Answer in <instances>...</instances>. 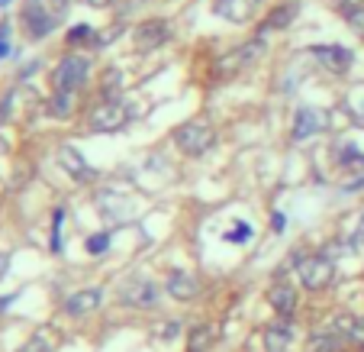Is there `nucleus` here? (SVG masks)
I'll return each instance as SVG.
<instances>
[{
    "instance_id": "nucleus-36",
    "label": "nucleus",
    "mask_w": 364,
    "mask_h": 352,
    "mask_svg": "<svg viewBox=\"0 0 364 352\" xmlns=\"http://www.w3.org/2000/svg\"><path fill=\"white\" fill-rule=\"evenodd\" d=\"M358 242H364V210H361V223H358Z\"/></svg>"
},
{
    "instance_id": "nucleus-8",
    "label": "nucleus",
    "mask_w": 364,
    "mask_h": 352,
    "mask_svg": "<svg viewBox=\"0 0 364 352\" xmlns=\"http://www.w3.org/2000/svg\"><path fill=\"white\" fill-rule=\"evenodd\" d=\"M329 126V113L319 110V107H296L294 113V126H290V136H294V143H306V139L319 136V133Z\"/></svg>"
},
{
    "instance_id": "nucleus-7",
    "label": "nucleus",
    "mask_w": 364,
    "mask_h": 352,
    "mask_svg": "<svg viewBox=\"0 0 364 352\" xmlns=\"http://www.w3.org/2000/svg\"><path fill=\"white\" fill-rule=\"evenodd\" d=\"M126 120H129V107L123 104V100H103V104H97L94 110H90V130L94 133H117L126 126Z\"/></svg>"
},
{
    "instance_id": "nucleus-5",
    "label": "nucleus",
    "mask_w": 364,
    "mask_h": 352,
    "mask_svg": "<svg viewBox=\"0 0 364 352\" xmlns=\"http://www.w3.org/2000/svg\"><path fill=\"white\" fill-rule=\"evenodd\" d=\"M87 71H90V62L81 56H68L58 62V68L52 71V88L62 90V94H75L77 88H84L87 81Z\"/></svg>"
},
{
    "instance_id": "nucleus-29",
    "label": "nucleus",
    "mask_w": 364,
    "mask_h": 352,
    "mask_svg": "<svg viewBox=\"0 0 364 352\" xmlns=\"http://www.w3.org/2000/svg\"><path fill=\"white\" fill-rule=\"evenodd\" d=\"M62 220H65V210H55V220H52V249H62Z\"/></svg>"
},
{
    "instance_id": "nucleus-16",
    "label": "nucleus",
    "mask_w": 364,
    "mask_h": 352,
    "mask_svg": "<svg viewBox=\"0 0 364 352\" xmlns=\"http://www.w3.org/2000/svg\"><path fill=\"white\" fill-rule=\"evenodd\" d=\"M58 162H62L65 172H68L71 178H77V181H87L90 175H94L87 162L81 159V152H77V149H71V145H62V149H58Z\"/></svg>"
},
{
    "instance_id": "nucleus-24",
    "label": "nucleus",
    "mask_w": 364,
    "mask_h": 352,
    "mask_svg": "<svg viewBox=\"0 0 364 352\" xmlns=\"http://www.w3.org/2000/svg\"><path fill=\"white\" fill-rule=\"evenodd\" d=\"M151 336L161 339V343H171V339L181 336V320H165V323H159L155 330H151Z\"/></svg>"
},
{
    "instance_id": "nucleus-31",
    "label": "nucleus",
    "mask_w": 364,
    "mask_h": 352,
    "mask_svg": "<svg viewBox=\"0 0 364 352\" xmlns=\"http://www.w3.org/2000/svg\"><path fill=\"white\" fill-rule=\"evenodd\" d=\"M342 191L345 194H355V191H364V175H355V178H348L342 185Z\"/></svg>"
},
{
    "instance_id": "nucleus-30",
    "label": "nucleus",
    "mask_w": 364,
    "mask_h": 352,
    "mask_svg": "<svg viewBox=\"0 0 364 352\" xmlns=\"http://www.w3.org/2000/svg\"><path fill=\"white\" fill-rule=\"evenodd\" d=\"M119 81H123V75H119L117 68L107 71V78H103V94H107V100H110V94L117 90V84H119Z\"/></svg>"
},
{
    "instance_id": "nucleus-10",
    "label": "nucleus",
    "mask_w": 364,
    "mask_h": 352,
    "mask_svg": "<svg viewBox=\"0 0 364 352\" xmlns=\"http://www.w3.org/2000/svg\"><path fill=\"white\" fill-rule=\"evenodd\" d=\"M258 7H262V0H216L213 14L223 16V20H229V23H235V26H242V23L255 20Z\"/></svg>"
},
{
    "instance_id": "nucleus-19",
    "label": "nucleus",
    "mask_w": 364,
    "mask_h": 352,
    "mask_svg": "<svg viewBox=\"0 0 364 352\" xmlns=\"http://www.w3.org/2000/svg\"><path fill=\"white\" fill-rule=\"evenodd\" d=\"M296 14H300V0H287V4H281V7L271 10V16L262 26V33H268V29H287L290 23L296 20Z\"/></svg>"
},
{
    "instance_id": "nucleus-32",
    "label": "nucleus",
    "mask_w": 364,
    "mask_h": 352,
    "mask_svg": "<svg viewBox=\"0 0 364 352\" xmlns=\"http://www.w3.org/2000/svg\"><path fill=\"white\" fill-rule=\"evenodd\" d=\"M271 227H274L277 233H281V229L287 227V217H284V214H274V217H271Z\"/></svg>"
},
{
    "instance_id": "nucleus-21",
    "label": "nucleus",
    "mask_w": 364,
    "mask_h": 352,
    "mask_svg": "<svg viewBox=\"0 0 364 352\" xmlns=\"http://www.w3.org/2000/svg\"><path fill=\"white\" fill-rule=\"evenodd\" d=\"M216 336H220V326H216V323H203V326H197V330L191 333L187 352H203V349H210V346L216 343Z\"/></svg>"
},
{
    "instance_id": "nucleus-18",
    "label": "nucleus",
    "mask_w": 364,
    "mask_h": 352,
    "mask_svg": "<svg viewBox=\"0 0 364 352\" xmlns=\"http://www.w3.org/2000/svg\"><path fill=\"white\" fill-rule=\"evenodd\" d=\"M294 346V330L287 323H271L264 330V349L268 352H290Z\"/></svg>"
},
{
    "instance_id": "nucleus-11",
    "label": "nucleus",
    "mask_w": 364,
    "mask_h": 352,
    "mask_svg": "<svg viewBox=\"0 0 364 352\" xmlns=\"http://www.w3.org/2000/svg\"><path fill=\"white\" fill-rule=\"evenodd\" d=\"M119 301L129 307H139V311H145V307H155L159 304V288L151 281H136V284H126L123 291H119Z\"/></svg>"
},
{
    "instance_id": "nucleus-33",
    "label": "nucleus",
    "mask_w": 364,
    "mask_h": 352,
    "mask_svg": "<svg viewBox=\"0 0 364 352\" xmlns=\"http://www.w3.org/2000/svg\"><path fill=\"white\" fill-rule=\"evenodd\" d=\"M84 4H87V7H97V10H107L113 0H84Z\"/></svg>"
},
{
    "instance_id": "nucleus-9",
    "label": "nucleus",
    "mask_w": 364,
    "mask_h": 352,
    "mask_svg": "<svg viewBox=\"0 0 364 352\" xmlns=\"http://www.w3.org/2000/svg\"><path fill=\"white\" fill-rule=\"evenodd\" d=\"M168 39H171V26H168L165 20H145L132 29V46H136V52H155V48H161Z\"/></svg>"
},
{
    "instance_id": "nucleus-1",
    "label": "nucleus",
    "mask_w": 364,
    "mask_h": 352,
    "mask_svg": "<svg viewBox=\"0 0 364 352\" xmlns=\"http://www.w3.org/2000/svg\"><path fill=\"white\" fill-rule=\"evenodd\" d=\"M174 143H178V149L184 155H203L213 149L216 143V130L206 120H191V123H181L178 130H174Z\"/></svg>"
},
{
    "instance_id": "nucleus-37",
    "label": "nucleus",
    "mask_w": 364,
    "mask_h": 352,
    "mask_svg": "<svg viewBox=\"0 0 364 352\" xmlns=\"http://www.w3.org/2000/svg\"><path fill=\"white\" fill-rule=\"evenodd\" d=\"M7 52H10V46H7V39H0V58L7 56Z\"/></svg>"
},
{
    "instance_id": "nucleus-4",
    "label": "nucleus",
    "mask_w": 364,
    "mask_h": 352,
    "mask_svg": "<svg viewBox=\"0 0 364 352\" xmlns=\"http://www.w3.org/2000/svg\"><path fill=\"white\" fill-rule=\"evenodd\" d=\"M296 275H300L303 288L323 291V288H329L332 278H336V262H332L329 256H306L296 262Z\"/></svg>"
},
{
    "instance_id": "nucleus-6",
    "label": "nucleus",
    "mask_w": 364,
    "mask_h": 352,
    "mask_svg": "<svg viewBox=\"0 0 364 352\" xmlns=\"http://www.w3.org/2000/svg\"><path fill=\"white\" fill-rule=\"evenodd\" d=\"M23 26L33 39H46L58 26V14L46 7V0H23Z\"/></svg>"
},
{
    "instance_id": "nucleus-3",
    "label": "nucleus",
    "mask_w": 364,
    "mask_h": 352,
    "mask_svg": "<svg viewBox=\"0 0 364 352\" xmlns=\"http://www.w3.org/2000/svg\"><path fill=\"white\" fill-rule=\"evenodd\" d=\"M262 52H264V33H258L252 42L239 46L235 52H229V56H223L220 62H216V75L220 78H235L239 71L252 68V65L262 58Z\"/></svg>"
},
{
    "instance_id": "nucleus-28",
    "label": "nucleus",
    "mask_w": 364,
    "mask_h": 352,
    "mask_svg": "<svg viewBox=\"0 0 364 352\" xmlns=\"http://www.w3.org/2000/svg\"><path fill=\"white\" fill-rule=\"evenodd\" d=\"M87 36H94V29L87 26V23H81V26H75V29H68V46H81Z\"/></svg>"
},
{
    "instance_id": "nucleus-2",
    "label": "nucleus",
    "mask_w": 364,
    "mask_h": 352,
    "mask_svg": "<svg viewBox=\"0 0 364 352\" xmlns=\"http://www.w3.org/2000/svg\"><path fill=\"white\" fill-rule=\"evenodd\" d=\"M309 56H313V62L319 65L323 71H329V75H348L351 68H355V52H351L348 46H342V42H326V46H309L306 48Z\"/></svg>"
},
{
    "instance_id": "nucleus-17",
    "label": "nucleus",
    "mask_w": 364,
    "mask_h": 352,
    "mask_svg": "<svg viewBox=\"0 0 364 352\" xmlns=\"http://www.w3.org/2000/svg\"><path fill=\"white\" fill-rule=\"evenodd\" d=\"M268 301H271V307H274L284 320L294 317V311H296V291L290 288V284H274V288L268 291Z\"/></svg>"
},
{
    "instance_id": "nucleus-14",
    "label": "nucleus",
    "mask_w": 364,
    "mask_h": 352,
    "mask_svg": "<svg viewBox=\"0 0 364 352\" xmlns=\"http://www.w3.org/2000/svg\"><path fill=\"white\" fill-rule=\"evenodd\" d=\"M336 165L348 175H364V152L351 139H342V143L336 145Z\"/></svg>"
},
{
    "instance_id": "nucleus-38",
    "label": "nucleus",
    "mask_w": 364,
    "mask_h": 352,
    "mask_svg": "<svg viewBox=\"0 0 364 352\" xmlns=\"http://www.w3.org/2000/svg\"><path fill=\"white\" fill-rule=\"evenodd\" d=\"M7 4H10V0H0V7H7Z\"/></svg>"
},
{
    "instance_id": "nucleus-34",
    "label": "nucleus",
    "mask_w": 364,
    "mask_h": 352,
    "mask_svg": "<svg viewBox=\"0 0 364 352\" xmlns=\"http://www.w3.org/2000/svg\"><path fill=\"white\" fill-rule=\"evenodd\" d=\"M52 10H55V14L62 16L65 10H68V0H52Z\"/></svg>"
},
{
    "instance_id": "nucleus-12",
    "label": "nucleus",
    "mask_w": 364,
    "mask_h": 352,
    "mask_svg": "<svg viewBox=\"0 0 364 352\" xmlns=\"http://www.w3.org/2000/svg\"><path fill=\"white\" fill-rule=\"evenodd\" d=\"M100 301H103V288H81L65 301V311L71 317H87V314H94L100 307Z\"/></svg>"
},
{
    "instance_id": "nucleus-26",
    "label": "nucleus",
    "mask_w": 364,
    "mask_h": 352,
    "mask_svg": "<svg viewBox=\"0 0 364 352\" xmlns=\"http://www.w3.org/2000/svg\"><path fill=\"white\" fill-rule=\"evenodd\" d=\"M248 239H252V227H248V223H235L226 233V242H232V246H242V242H248Z\"/></svg>"
},
{
    "instance_id": "nucleus-23",
    "label": "nucleus",
    "mask_w": 364,
    "mask_h": 352,
    "mask_svg": "<svg viewBox=\"0 0 364 352\" xmlns=\"http://www.w3.org/2000/svg\"><path fill=\"white\" fill-rule=\"evenodd\" d=\"M52 349H55V339H52V333L39 330V333H33V336H29L16 352H52Z\"/></svg>"
},
{
    "instance_id": "nucleus-35",
    "label": "nucleus",
    "mask_w": 364,
    "mask_h": 352,
    "mask_svg": "<svg viewBox=\"0 0 364 352\" xmlns=\"http://www.w3.org/2000/svg\"><path fill=\"white\" fill-rule=\"evenodd\" d=\"M7 265H10V256L7 252H0V278L7 275Z\"/></svg>"
},
{
    "instance_id": "nucleus-22",
    "label": "nucleus",
    "mask_w": 364,
    "mask_h": 352,
    "mask_svg": "<svg viewBox=\"0 0 364 352\" xmlns=\"http://www.w3.org/2000/svg\"><path fill=\"white\" fill-rule=\"evenodd\" d=\"M306 352H342V336L336 330L329 333H313L306 343Z\"/></svg>"
},
{
    "instance_id": "nucleus-25",
    "label": "nucleus",
    "mask_w": 364,
    "mask_h": 352,
    "mask_svg": "<svg viewBox=\"0 0 364 352\" xmlns=\"http://www.w3.org/2000/svg\"><path fill=\"white\" fill-rule=\"evenodd\" d=\"M48 110H52V117H58V120L71 117V94H62V90H55V97H52Z\"/></svg>"
},
{
    "instance_id": "nucleus-13",
    "label": "nucleus",
    "mask_w": 364,
    "mask_h": 352,
    "mask_svg": "<svg viewBox=\"0 0 364 352\" xmlns=\"http://www.w3.org/2000/svg\"><path fill=\"white\" fill-rule=\"evenodd\" d=\"M332 330H336L338 336L345 339V343L364 349V317H358V314H336V320H332Z\"/></svg>"
},
{
    "instance_id": "nucleus-20",
    "label": "nucleus",
    "mask_w": 364,
    "mask_h": 352,
    "mask_svg": "<svg viewBox=\"0 0 364 352\" xmlns=\"http://www.w3.org/2000/svg\"><path fill=\"white\" fill-rule=\"evenodd\" d=\"M338 16L364 39V0H338Z\"/></svg>"
},
{
    "instance_id": "nucleus-27",
    "label": "nucleus",
    "mask_w": 364,
    "mask_h": 352,
    "mask_svg": "<svg viewBox=\"0 0 364 352\" xmlns=\"http://www.w3.org/2000/svg\"><path fill=\"white\" fill-rule=\"evenodd\" d=\"M107 249H110V236H107V233H97V236H90V239H87V252H90V256H103Z\"/></svg>"
},
{
    "instance_id": "nucleus-15",
    "label": "nucleus",
    "mask_w": 364,
    "mask_h": 352,
    "mask_svg": "<svg viewBox=\"0 0 364 352\" xmlns=\"http://www.w3.org/2000/svg\"><path fill=\"white\" fill-rule=\"evenodd\" d=\"M165 288L174 301H193V297L200 294V281L191 275V271H174V275L168 278Z\"/></svg>"
}]
</instances>
